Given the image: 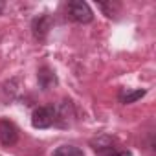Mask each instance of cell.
<instances>
[{
  "mask_svg": "<svg viewBox=\"0 0 156 156\" xmlns=\"http://www.w3.org/2000/svg\"><path fill=\"white\" fill-rule=\"evenodd\" d=\"M68 17L73 22H79V24H88L94 20V13L90 9V6L83 0H72L68 2Z\"/></svg>",
  "mask_w": 156,
  "mask_h": 156,
  "instance_id": "7a4b0ae2",
  "label": "cell"
},
{
  "mask_svg": "<svg viewBox=\"0 0 156 156\" xmlns=\"http://www.w3.org/2000/svg\"><path fill=\"white\" fill-rule=\"evenodd\" d=\"M37 81H39V87L42 90H50V88H53L59 83L55 72L50 66H41L39 68V72H37Z\"/></svg>",
  "mask_w": 156,
  "mask_h": 156,
  "instance_id": "8992f818",
  "label": "cell"
},
{
  "mask_svg": "<svg viewBox=\"0 0 156 156\" xmlns=\"http://www.w3.org/2000/svg\"><path fill=\"white\" fill-rule=\"evenodd\" d=\"M99 8H101L108 17H112V15H114V9H118V8H119V4H112V2H108V4H107V2H99Z\"/></svg>",
  "mask_w": 156,
  "mask_h": 156,
  "instance_id": "9c48e42d",
  "label": "cell"
},
{
  "mask_svg": "<svg viewBox=\"0 0 156 156\" xmlns=\"http://www.w3.org/2000/svg\"><path fill=\"white\" fill-rule=\"evenodd\" d=\"M53 156H85V152L75 145H61L53 151Z\"/></svg>",
  "mask_w": 156,
  "mask_h": 156,
  "instance_id": "ba28073f",
  "label": "cell"
},
{
  "mask_svg": "<svg viewBox=\"0 0 156 156\" xmlns=\"http://www.w3.org/2000/svg\"><path fill=\"white\" fill-rule=\"evenodd\" d=\"M2 9H4V2L0 0V13H2Z\"/></svg>",
  "mask_w": 156,
  "mask_h": 156,
  "instance_id": "30bf717a",
  "label": "cell"
},
{
  "mask_svg": "<svg viewBox=\"0 0 156 156\" xmlns=\"http://www.w3.org/2000/svg\"><path fill=\"white\" fill-rule=\"evenodd\" d=\"M19 141V129L9 119H0V143L4 147H11Z\"/></svg>",
  "mask_w": 156,
  "mask_h": 156,
  "instance_id": "277c9868",
  "label": "cell"
},
{
  "mask_svg": "<svg viewBox=\"0 0 156 156\" xmlns=\"http://www.w3.org/2000/svg\"><path fill=\"white\" fill-rule=\"evenodd\" d=\"M145 94H147V90H125L123 88V90H119L118 99L123 105H130V103H136L138 99H141Z\"/></svg>",
  "mask_w": 156,
  "mask_h": 156,
  "instance_id": "52a82bcc",
  "label": "cell"
},
{
  "mask_svg": "<svg viewBox=\"0 0 156 156\" xmlns=\"http://www.w3.org/2000/svg\"><path fill=\"white\" fill-rule=\"evenodd\" d=\"M51 26H53V19H51L48 13L39 15V17H37V19H33V22H31L33 37H35L37 41H46V37H48V33H50Z\"/></svg>",
  "mask_w": 156,
  "mask_h": 156,
  "instance_id": "5b68a950",
  "label": "cell"
},
{
  "mask_svg": "<svg viewBox=\"0 0 156 156\" xmlns=\"http://www.w3.org/2000/svg\"><path fill=\"white\" fill-rule=\"evenodd\" d=\"M90 145L98 156H132L129 149H123L108 136H99V138L92 140Z\"/></svg>",
  "mask_w": 156,
  "mask_h": 156,
  "instance_id": "6da1fadb",
  "label": "cell"
},
{
  "mask_svg": "<svg viewBox=\"0 0 156 156\" xmlns=\"http://www.w3.org/2000/svg\"><path fill=\"white\" fill-rule=\"evenodd\" d=\"M31 125L35 129H48L55 125V107L53 105L37 107L31 114Z\"/></svg>",
  "mask_w": 156,
  "mask_h": 156,
  "instance_id": "3957f363",
  "label": "cell"
}]
</instances>
